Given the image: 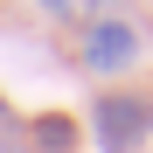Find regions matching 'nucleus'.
I'll return each instance as SVG.
<instances>
[{
  "label": "nucleus",
  "instance_id": "obj_1",
  "mask_svg": "<svg viewBox=\"0 0 153 153\" xmlns=\"http://www.w3.org/2000/svg\"><path fill=\"white\" fill-rule=\"evenodd\" d=\"M153 132V105L132 91H111V97H97V111H91V146L97 153H139Z\"/></svg>",
  "mask_w": 153,
  "mask_h": 153
},
{
  "label": "nucleus",
  "instance_id": "obj_2",
  "mask_svg": "<svg viewBox=\"0 0 153 153\" xmlns=\"http://www.w3.org/2000/svg\"><path fill=\"white\" fill-rule=\"evenodd\" d=\"M132 56H139V28L132 21H91L84 28V70H97V76H118V70H132Z\"/></svg>",
  "mask_w": 153,
  "mask_h": 153
},
{
  "label": "nucleus",
  "instance_id": "obj_3",
  "mask_svg": "<svg viewBox=\"0 0 153 153\" xmlns=\"http://www.w3.org/2000/svg\"><path fill=\"white\" fill-rule=\"evenodd\" d=\"M70 146H76V125L63 111H42L35 118V153H70Z\"/></svg>",
  "mask_w": 153,
  "mask_h": 153
},
{
  "label": "nucleus",
  "instance_id": "obj_4",
  "mask_svg": "<svg viewBox=\"0 0 153 153\" xmlns=\"http://www.w3.org/2000/svg\"><path fill=\"white\" fill-rule=\"evenodd\" d=\"M35 7H42L49 21H70V14H76V7H70V0H35Z\"/></svg>",
  "mask_w": 153,
  "mask_h": 153
},
{
  "label": "nucleus",
  "instance_id": "obj_5",
  "mask_svg": "<svg viewBox=\"0 0 153 153\" xmlns=\"http://www.w3.org/2000/svg\"><path fill=\"white\" fill-rule=\"evenodd\" d=\"M91 7H97V21H111V7H125V0H91Z\"/></svg>",
  "mask_w": 153,
  "mask_h": 153
},
{
  "label": "nucleus",
  "instance_id": "obj_6",
  "mask_svg": "<svg viewBox=\"0 0 153 153\" xmlns=\"http://www.w3.org/2000/svg\"><path fill=\"white\" fill-rule=\"evenodd\" d=\"M0 125H7V97H0Z\"/></svg>",
  "mask_w": 153,
  "mask_h": 153
},
{
  "label": "nucleus",
  "instance_id": "obj_7",
  "mask_svg": "<svg viewBox=\"0 0 153 153\" xmlns=\"http://www.w3.org/2000/svg\"><path fill=\"white\" fill-rule=\"evenodd\" d=\"M0 153H21V146H7V139H0Z\"/></svg>",
  "mask_w": 153,
  "mask_h": 153
}]
</instances>
